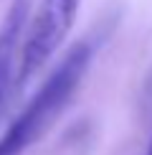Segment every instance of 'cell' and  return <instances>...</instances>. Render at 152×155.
Returning <instances> with one entry per match:
<instances>
[{"label":"cell","mask_w":152,"mask_h":155,"mask_svg":"<svg viewBox=\"0 0 152 155\" xmlns=\"http://www.w3.org/2000/svg\"><path fill=\"white\" fill-rule=\"evenodd\" d=\"M23 13H25V0H18L8 13V21L0 28V104L5 99V92L10 87L13 76V59L18 51V38H21L23 28Z\"/></svg>","instance_id":"3957f363"},{"label":"cell","mask_w":152,"mask_h":155,"mask_svg":"<svg viewBox=\"0 0 152 155\" xmlns=\"http://www.w3.org/2000/svg\"><path fill=\"white\" fill-rule=\"evenodd\" d=\"M144 155H152V137H150V145H147V150H144Z\"/></svg>","instance_id":"277c9868"},{"label":"cell","mask_w":152,"mask_h":155,"mask_svg":"<svg viewBox=\"0 0 152 155\" xmlns=\"http://www.w3.org/2000/svg\"><path fill=\"white\" fill-rule=\"evenodd\" d=\"M89 61H91V48L86 43H76L66 54V59L53 69V74L46 79L41 92L23 109V114L0 137V155H21L53 125L61 109L68 104L74 89L84 79Z\"/></svg>","instance_id":"6da1fadb"},{"label":"cell","mask_w":152,"mask_h":155,"mask_svg":"<svg viewBox=\"0 0 152 155\" xmlns=\"http://www.w3.org/2000/svg\"><path fill=\"white\" fill-rule=\"evenodd\" d=\"M79 5L81 0H43L41 3L21 48V69H18V79H15L18 89H23L61 48L63 38L68 36L76 21Z\"/></svg>","instance_id":"7a4b0ae2"}]
</instances>
